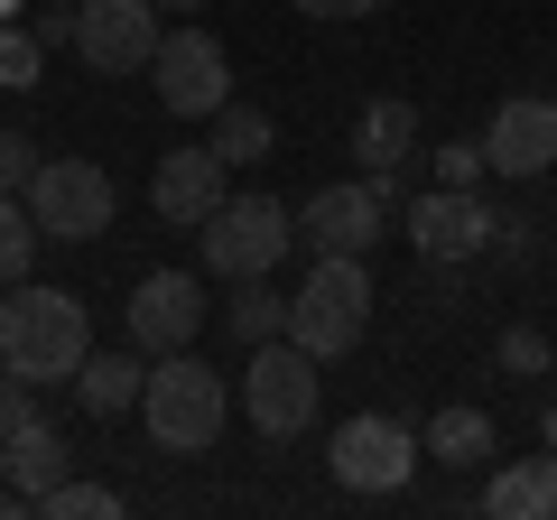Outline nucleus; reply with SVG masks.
I'll list each match as a JSON object with an SVG mask.
<instances>
[{
    "label": "nucleus",
    "mask_w": 557,
    "mask_h": 520,
    "mask_svg": "<svg viewBox=\"0 0 557 520\" xmlns=\"http://www.w3.org/2000/svg\"><path fill=\"white\" fill-rule=\"evenodd\" d=\"M84 354H94V325H84L75 288L20 280L10 298H0V372H20L28 391H38V381H75Z\"/></svg>",
    "instance_id": "obj_1"
},
{
    "label": "nucleus",
    "mask_w": 557,
    "mask_h": 520,
    "mask_svg": "<svg viewBox=\"0 0 557 520\" xmlns=\"http://www.w3.org/2000/svg\"><path fill=\"white\" fill-rule=\"evenodd\" d=\"M139 419L159 437V456H205L233 419V391H223L214 362L196 354H149V391H139Z\"/></svg>",
    "instance_id": "obj_2"
},
{
    "label": "nucleus",
    "mask_w": 557,
    "mask_h": 520,
    "mask_svg": "<svg viewBox=\"0 0 557 520\" xmlns=\"http://www.w3.org/2000/svg\"><path fill=\"white\" fill-rule=\"evenodd\" d=\"M362 325H372V270H362V251H317L307 260V288L288 298V344L335 362L362 344Z\"/></svg>",
    "instance_id": "obj_3"
},
{
    "label": "nucleus",
    "mask_w": 557,
    "mask_h": 520,
    "mask_svg": "<svg viewBox=\"0 0 557 520\" xmlns=\"http://www.w3.org/2000/svg\"><path fill=\"white\" fill-rule=\"evenodd\" d=\"M317 400H325V381H317V354L288 335L251 344V362H242V419L260 428V437H298V428H317Z\"/></svg>",
    "instance_id": "obj_4"
},
{
    "label": "nucleus",
    "mask_w": 557,
    "mask_h": 520,
    "mask_svg": "<svg viewBox=\"0 0 557 520\" xmlns=\"http://www.w3.org/2000/svg\"><path fill=\"white\" fill-rule=\"evenodd\" d=\"M196 242H205V270L214 280H270L278 260H288V242H298V214L278 196H223Z\"/></svg>",
    "instance_id": "obj_5"
},
{
    "label": "nucleus",
    "mask_w": 557,
    "mask_h": 520,
    "mask_svg": "<svg viewBox=\"0 0 557 520\" xmlns=\"http://www.w3.org/2000/svg\"><path fill=\"white\" fill-rule=\"evenodd\" d=\"M418 456H428V437H409V428L381 419V409H362V419H344L335 437H325V465H335L344 493H399V483L418 474Z\"/></svg>",
    "instance_id": "obj_6"
},
{
    "label": "nucleus",
    "mask_w": 557,
    "mask_h": 520,
    "mask_svg": "<svg viewBox=\"0 0 557 520\" xmlns=\"http://www.w3.org/2000/svg\"><path fill=\"white\" fill-rule=\"evenodd\" d=\"M112 177H102L94 159H38V177H28V214H38L47 242H94L112 233Z\"/></svg>",
    "instance_id": "obj_7"
},
{
    "label": "nucleus",
    "mask_w": 557,
    "mask_h": 520,
    "mask_svg": "<svg viewBox=\"0 0 557 520\" xmlns=\"http://www.w3.org/2000/svg\"><path fill=\"white\" fill-rule=\"evenodd\" d=\"M159 0H84L75 10V57L94 75H149L159 65Z\"/></svg>",
    "instance_id": "obj_8"
},
{
    "label": "nucleus",
    "mask_w": 557,
    "mask_h": 520,
    "mask_svg": "<svg viewBox=\"0 0 557 520\" xmlns=\"http://www.w3.org/2000/svg\"><path fill=\"white\" fill-rule=\"evenodd\" d=\"M149 84H159L168 112L214 121L223 102H233V65H223V38H205V28H177V38H159V65H149Z\"/></svg>",
    "instance_id": "obj_9"
},
{
    "label": "nucleus",
    "mask_w": 557,
    "mask_h": 520,
    "mask_svg": "<svg viewBox=\"0 0 557 520\" xmlns=\"http://www.w3.org/2000/svg\"><path fill=\"white\" fill-rule=\"evenodd\" d=\"M399 223H409L418 260H437V270H456V260H483V251H493V205H483L474 186H428V196H418Z\"/></svg>",
    "instance_id": "obj_10"
},
{
    "label": "nucleus",
    "mask_w": 557,
    "mask_h": 520,
    "mask_svg": "<svg viewBox=\"0 0 557 520\" xmlns=\"http://www.w3.org/2000/svg\"><path fill=\"white\" fill-rule=\"evenodd\" d=\"M483 159H493V177H548L557 168V102L548 94H511L493 102V121H483Z\"/></svg>",
    "instance_id": "obj_11"
},
{
    "label": "nucleus",
    "mask_w": 557,
    "mask_h": 520,
    "mask_svg": "<svg viewBox=\"0 0 557 520\" xmlns=\"http://www.w3.org/2000/svg\"><path fill=\"white\" fill-rule=\"evenodd\" d=\"M131 344L139 354H186L196 344V325H205V288H196V270H149V280L131 288Z\"/></svg>",
    "instance_id": "obj_12"
},
{
    "label": "nucleus",
    "mask_w": 557,
    "mask_h": 520,
    "mask_svg": "<svg viewBox=\"0 0 557 520\" xmlns=\"http://www.w3.org/2000/svg\"><path fill=\"white\" fill-rule=\"evenodd\" d=\"M307 251H372L381 233H391V196H381L372 177H344V186H317L298 214Z\"/></svg>",
    "instance_id": "obj_13"
},
{
    "label": "nucleus",
    "mask_w": 557,
    "mask_h": 520,
    "mask_svg": "<svg viewBox=\"0 0 557 520\" xmlns=\"http://www.w3.org/2000/svg\"><path fill=\"white\" fill-rule=\"evenodd\" d=\"M233 168L214 159V140L205 149H168L159 159V177H149V205H159V223H177V233H205V223H214V205L233 196Z\"/></svg>",
    "instance_id": "obj_14"
},
{
    "label": "nucleus",
    "mask_w": 557,
    "mask_h": 520,
    "mask_svg": "<svg viewBox=\"0 0 557 520\" xmlns=\"http://www.w3.org/2000/svg\"><path fill=\"white\" fill-rule=\"evenodd\" d=\"M354 159H362V177L391 196L399 177H409V159H418V102H399V94H381L372 112L354 121Z\"/></svg>",
    "instance_id": "obj_15"
},
{
    "label": "nucleus",
    "mask_w": 557,
    "mask_h": 520,
    "mask_svg": "<svg viewBox=\"0 0 557 520\" xmlns=\"http://www.w3.org/2000/svg\"><path fill=\"white\" fill-rule=\"evenodd\" d=\"M0 474L20 483L28 502H47V493H57V483H65V437H57V428H47V419H20V428H10V437H0Z\"/></svg>",
    "instance_id": "obj_16"
},
{
    "label": "nucleus",
    "mask_w": 557,
    "mask_h": 520,
    "mask_svg": "<svg viewBox=\"0 0 557 520\" xmlns=\"http://www.w3.org/2000/svg\"><path fill=\"white\" fill-rule=\"evenodd\" d=\"M483 511L493 520H548L557 511V446L530 456V465H502V474L483 483Z\"/></svg>",
    "instance_id": "obj_17"
},
{
    "label": "nucleus",
    "mask_w": 557,
    "mask_h": 520,
    "mask_svg": "<svg viewBox=\"0 0 557 520\" xmlns=\"http://www.w3.org/2000/svg\"><path fill=\"white\" fill-rule=\"evenodd\" d=\"M139 391H149V362H131V354H84V372H75V400L94 409V419L139 409Z\"/></svg>",
    "instance_id": "obj_18"
},
{
    "label": "nucleus",
    "mask_w": 557,
    "mask_h": 520,
    "mask_svg": "<svg viewBox=\"0 0 557 520\" xmlns=\"http://www.w3.org/2000/svg\"><path fill=\"white\" fill-rule=\"evenodd\" d=\"M428 456L456 465V474L493 465V419H483V409H437V419H428Z\"/></svg>",
    "instance_id": "obj_19"
},
{
    "label": "nucleus",
    "mask_w": 557,
    "mask_h": 520,
    "mask_svg": "<svg viewBox=\"0 0 557 520\" xmlns=\"http://www.w3.org/2000/svg\"><path fill=\"white\" fill-rule=\"evenodd\" d=\"M278 149V121L260 112V102H223L214 112V159L223 168H251V159H270Z\"/></svg>",
    "instance_id": "obj_20"
},
{
    "label": "nucleus",
    "mask_w": 557,
    "mask_h": 520,
    "mask_svg": "<svg viewBox=\"0 0 557 520\" xmlns=\"http://www.w3.org/2000/svg\"><path fill=\"white\" fill-rule=\"evenodd\" d=\"M223 325H233V344L251 354V344L288 335V298H278L270 280H233V307H223Z\"/></svg>",
    "instance_id": "obj_21"
},
{
    "label": "nucleus",
    "mask_w": 557,
    "mask_h": 520,
    "mask_svg": "<svg viewBox=\"0 0 557 520\" xmlns=\"http://www.w3.org/2000/svg\"><path fill=\"white\" fill-rule=\"evenodd\" d=\"M38 214H20V196H0V288L28 280V260H38Z\"/></svg>",
    "instance_id": "obj_22"
},
{
    "label": "nucleus",
    "mask_w": 557,
    "mask_h": 520,
    "mask_svg": "<svg viewBox=\"0 0 557 520\" xmlns=\"http://www.w3.org/2000/svg\"><path fill=\"white\" fill-rule=\"evenodd\" d=\"M38 511H47V520H112V511H121V493H112V483H75V474H65L57 493L38 502Z\"/></svg>",
    "instance_id": "obj_23"
},
{
    "label": "nucleus",
    "mask_w": 557,
    "mask_h": 520,
    "mask_svg": "<svg viewBox=\"0 0 557 520\" xmlns=\"http://www.w3.org/2000/svg\"><path fill=\"white\" fill-rule=\"evenodd\" d=\"M502 372H511V381H548L557 372V344L539 335V325H511V335H502Z\"/></svg>",
    "instance_id": "obj_24"
},
{
    "label": "nucleus",
    "mask_w": 557,
    "mask_h": 520,
    "mask_svg": "<svg viewBox=\"0 0 557 520\" xmlns=\"http://www.w3.org/2000/svg\"><path fill=\"white\" fill-rule=\"evenodd\" d=\"M38 57H47L38 28H0V84H20V94H28V84H38Z\"/></svg>",
    "instance_id": "obj_25"
},
{
    "label": "nucleus",
    "mask_w": 557,
    "mask_h": 520,
    "mask_svg": "<svg viewBox=\"0 0 557 520\" xmlns=\"http://www.w3.org/2000/svg\"><path fill=\"white\" fill-rule=\"evenodd\" d=\"M483 168H493V159H483V140H446L437 149V186H483Z\"/></svg>",
    "instance_id": "obj_26"
},
{
    "label": "nucleus",
    "mask_w": 557,
    "mask_h": 520,
    "mask_svg": "<svg viewBox=\"0 0 557 520\" xmlns=\"http://www.w3.org/2000/svg\"><path fill=\"white\" fill-rule=\"evenodd\" d=\"M28 177H38V149L20 131H0V196H28Z\"/></svg>",
    "instance_id": "obj_27"
},
{
    "label": "nucleus",
    "mask_w": 557,
    "mask_h": 520,
    "mask_svg": "<svg viewBox=\"0 0 557 520\" xmlns=\"http://www.w3.org/2000/svg\"><path fill=\"white\" fill-rule=\"evenodd\" d=\"M493 251L502 260H530L539 242H530V214H493Z\"/></svg>",
    "instance_id": "obj_28"
},
{
    "label": "nucleus",
    "mask_w": 557,
    "mask_h": 520,
    "mask_svg": "<svg viewBox=\"0 0 557 520\" xmlns=\"http://www.w3.org/2000/svg\"><path fill=\"white\" fill-rule=\"evenodd\" d=\"M20 419H38V400H28V381H20V372H0V437H10Z\"/></svg>",
    "instance_id": "obj_29"
},
{
    "label": "nucleus",
    "mask_w": 557,
    "mask_h": 520,
    "mask_svg": "<svg viewBox=\"0 0 557 520\" xmlns=\"http://www.w3.org/2000/svg\"><path fill=\"white\" fill-rule=\"evenodd\" d=\"M307 20H372V10H391V0H298Z\"/></svg>",
    "instance_id": "obj_30"
},
{
    "label": "nucleus",
    "mask_w": 557,
    "mask_h": 520,
    "mask_svg": "<svg viewBox=\"0 0 557 520\" xmlns=\"http://www.w3.org/2000/svg\"><path fill=\"white\" fill-rule=\"evenodd\" d=\"M75 10H84V0H75ZM75 10H47V20H38V38H47V47H75Z\"/></svg>",
    "instance_id": "obj_31"
},
{
    "label": "nucleus",
    "mask_w": 557,
    "mask_h": 520,
    "mask_svg": "<svg viewBox=\"0 0 557 520\" xmlns=\"http://www.w3.org/2000/svg\"><path fill=\"white\" fill-rule=\"evenodd\" d=\"M159 10H205V0H159Z\"/></svg>",
    "instance_id": "obj_32"
},
{
    "label": "nucleus",
    "mask_w": 557,
    "mask_h": 520,
    "mask_svg": "<svg viewBox=\"0 0 557 520\" xmlns=\"http://www.w3.org/2000/svg\"><path fill=\"white\" fill-rule=\"evenodd\" d=\"M539 437H548V446H557V409H548V428H539Z\"/></svg>",
    "instance_id": "obj_33"
},
{
    "label": "nucleus",
    "mask_w": 557,
    "mask_h": 520,
    "mask_svg": "<svg viewBox=\"0 0 557 520\" xmlns=\"http://www.w3.org/2000/svg\"><path fill=\"white\" fill-rule=\"evenodd\" d=\"M47 10H75V0H47Z\"/></svg>",
    "instance_id": "obj_34"
},
{
    "label": "nucleus",
    "mask_w": 557,
    "mask_h": 520,
    "mask_svg": "<svg viewBox=\"0 0 557 520\" xmlns=\"http://www.w3.org/2000/svg\"><path fill=\"white\" fill-rule=\"evenodd\" d=\"M0 20H10V0H0Z\"/></svg>",
    "instance_id": "obj_35"
},
{
    "label": "nucleus",
    "mask_w": 557,
    "mask_h": 520,
    "mask_svg": "<svg viewBox=\"0 0 557 520\" xmlns=\"http://www.w3.org/2000/svg\"><path fill=\"white\" fill-rule=\"evenodd\" d=\"M548 381H557V372H548Z\"/></svg>",
    "instance_id": "obj_36"
}]
</instances>
